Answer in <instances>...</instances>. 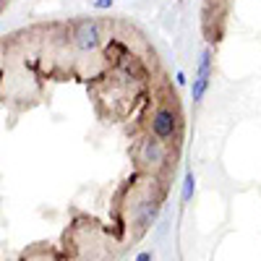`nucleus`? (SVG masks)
Instances as JSON below:
<instances>
[{
	"mask_svg": "<svg viewBox=\"0 0 261 261\" xmlns=\"http://www.w3.org/2000/svg\"><path fill=\"white\" fill-rule=\"evenodd\" d=\"M139 162L146 165V167H160V165H165V162H167V146H165V141L157 139V136L144 139L141 146H139Z\"/></svg>",
	"mask_w": 261,
	"mask_h": 261,
	"instance_id": "nucleus-3",
	"label": "nucleus"
},
{
	"mask_svg": "<svg viewBox=\"0 0 261 261\" xmlns=\"http://www.w3.org/2000/svg\"><path fill=\"white\" fill-rule=\"evenodd\" d=\"M212 68H214V53L206 47L199 58V65H196V76H209L212 79Z\"/></svg>",
	"mask_w": 261,
	"mask_h": 261,
	"instance_id": "nucleus-7",
	"label": "nucleus"
},
{
	"mask_svg": "<svg viewBox=\"0 0 261 261\" xmlns=\"http://www.w3.org/2000/svg\"><path fill=\"white\" fill-rule=\"evenodd\" d=\"M136 225L139 227H151L160 217V201L157 199H141L136 204Z\"/></svg>",
	"mask_w": 261,
	"mask_h": 261,
	"instance_id": "nucleus-4",
	"label": "nucleus"
},
{
	"mask_svg": "<svg viewBox=\"0 0 261 261\" xmlns=\"http://www.w3.org/2000/svg\"><path fill=\"white\" fill-rule=\"evenodd\" d=\"M209 92V76H196L193 79V86H191V97H193V105H199Z\"/></svg>",
	"mask_w": 261,
	"mask_h": 261,
	"instance_id": "nucleus-6",
	"label": "nucleus"
},
{
	"mask_svg": "<svg viewBox=\"0 0 261 261\" xmlns=\"http://www.w3.org/2000/svg\"><path fill=\"white\" fill-rule=\"evenodd\" d=\"M92 8H97V11H110V8H113V0H92Z\"/></svg>",
	"mask_w": 261,
	"mask_h": 261,
	"instance_id": "nucleus-9",
	"label": "nucleus"
},
{
	"mask_svg": "<svg viewBox=\"0 0 261 261\" xmlns=\"http://www.w3.org/2000/svg\"><path fill=\"white\" fill-rule=\"evenodd\" d=\"M136 261H154V256H151L149 251H141V253L136 256Z\"/></svg>",
	"mask_w": 261,
	"mask_h": 261,
	"instance_id": "nucleus-11",
	"label": "nucleus"
},
{
	"mask_svg": "<svg viewBox=\"0 0 261 261\" xmlns=\"http://www.w3.org/2000/svg\"><path fill=\"white\" fill-rule=\"evenodd\" d=\"M6 3H8V0H0V11H3V8H6Z\"/></svg>",
	"mask_w": 261,
	"mask_h": 261,
	"instance_id": "nucleus-12",
	"label": "nucleus"
},
{
	"mask_svg": "<svg viewBox=\"0 0 261 261\" xmlns=\"http://www.w3.org/2000/svg\"><path fill=\"white\" fill-rule=\"evenodd\" d=\"M193 193H196V178H193V172H188L186 180H183V193H180V201L188 204L193 199Z\"/></svg>",
	"mask_w": 261,
	"mask_h": 261,
	"instance_id": "nucleus-8",
	"label": "nucleus"
},
{
	"mask_svg": "<svg viewBox=\"0 0 261 261\" xmlns=\"http://www.w3.org/2000/svg\"><path fill=\"white\" fill-rule=\"evenodd\" d=\"M141 73H144V68L139 65V60H136V58L123 55V58L118 60V76H120L123 81H139V79H141Z\"/></svg>",
	"mask_w": 261,
	"mask_h": 261,
	"instance_id": "nucleus-5",
	"label": "nucleus"
},
{
	"mask_svg": "<svg viewBox=\"0 0 261 261\" xmlns=\"http://www.w3.org/2000/svg\"><path fill=\"white\" fill-rule=\"evenodd\" d=\"M151 136H157L162 141H170L178 136V115L170 110V107H160V110L151 115Z\"/></svg>",
	"mask_w": 261,
	"mask_h": 261,
	"instance_id": "nucleus-2",
	"label": "nucleus"
},
{
	"mask_svg": "<svg viewBox=\"0 0 261 261\" xmlns=\"http://www.w3.org/2000/svg\"><path fill=\"white\" fill-rule=\"evenodd\" d=\"M71 42L79 53H97L102 45V27L97 18H79L71 29Z\"/></svg>",
	"mask_w": 261,
	"mask_h": 261,
	"instance_id": "nucleus-1",
	"label": "nucleus"
},
{
	"mask_svg": "<svg viewBox=\"0 0 261 261\" xmlns=\"http://www.w3.org/2000/svg\"><path fill=\"white\" fill-rule=\"evenodd\" d=\"M175 84H178V86H186V84H188V79H186V73H183V71H178V73H175Z\"/></svg>",
	"mask_w": 261,
	"mask_h": 261,
	"instance_id": "nucleus-10",
	"label": "nucleus"
}]
</instances>
